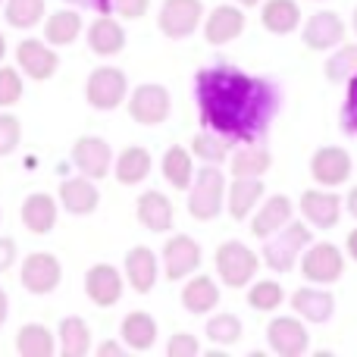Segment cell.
<instances>
[{
    "label": "cell",
    "mask_w": 357,
    "mask_h": 357,
    "mask_svg": "<svg viewBox=\"0 0 357 357\" xmlns=\"http://www.w3.org/2000/svg\"><path fill=\"white\" fill-rule=\"evenodd\" d=\"M195 100L201 126L232 144L264 142L282 107V88L266 75L238 66H207L195 75Z\"/></svg>",
    "instance_id": "obj_1"
},
{
    "label": "cell",
    "mask_w": 357,
    "mask_h": 357,
    "mask_svg": "<svg viewBox=\"0 0 357 357\" xmlns=\"http://www.w3.org/2000/svg\"><path fill=\"white\" fill-rule=\"evenodd\" d=\"M314 241V235H310V226L301 220H291L289 226H282L276 235H270V238L264 241V264L270 266L273 273H291L298 266V260H301V254L307 251V245Z\"/></svg>",
    "instance_id": "obj_2"
},
{
    "label": "cell",
    "mask_w": 357,
    "mask_h": 357,
    "mask_svg": "<svg viewBox=\"0 0 357 357\" xmlns=\"http://www.w3.org/2000/svg\"><path fill=\"white\" fill-rule=\"evenodd\" d=\"M226 176L216 163H207L195 173V182L188 188V213L197 222H210L222 213V204H226Z\"/></svg>",
    "instance_id": "obj_3"
},
{
    "label": "cell",
    "mask_w": 357,
    "mask_h": 357,
    "mask_svg": "<svg viewBox=\"0 0 357 357\" xmlns=\"http://www.w3.org/2000/svg\"><path fill=\"white\" fill-rule=\"evenodd\" d=\"M216 276L229 289H248L260 270V254L251 251L245 241H222L213 254Z\"/></svg>",
    "instance_id": "obj_4"
},
{
    "label": "cell",
    "mask_w": 357,
    "mask_h": 357,
    "mask_svg": "<svg viewBox=\"0 0 357 357\" xmlns=\"http://www.w3.org/2000/svg\"><path fill=\"white\" fill-rule=\"evenodd\" d=\"M298 270L310 285H335L345 276V251L333 241H317L307 245V251L298 260Z\"/></svg>",
    "instance_id": "obj_5"
},
{
    "label": "cell",
    "mask_w": 357,
    "mask_h": 357,
    "mask_svg": "<svg viewBox=\"0 0 357 357\" xmlns=\"http://www.w3.org/2000/svg\"><path fill=\"white\" fill-rule=\"evenodd\" d=\"M204 3L201 0H163L160 13H157V29L169 38V41H185L197 31L204 22Z\"/></svg>",
    "instance_id": "obj_6"
},
{
    "label": "cell",
    "mask_w": 357,
    "mask_h": 357,
    "mask_svg": "<svg viewBox=\"0 0 357 357\" xmlns=\"http://www.w3.org/2000/svg\"><path fill=\"white\" fill-rule=\"evenodd\" d=\"M129 98V79L116 66H98L85 82V100L94 110H116Z\"/></svg>",
    "instance_id": "obj_7"
},
{
    "label": "cell",
    "mask_w": 357,
    "mask_h": 357,
    "mask_svg": "<svg viewBox=\"0 0 357 357\" xmlns=\"http://www.w3.org/2000/svg\"><path fill=\"white\" fill-rule=\"evenodd\" d=\"M354 169L357 167H354L351 154L342 144H323L310 157V178L320 188H339V185H345L354 176Z\"/></svg>",
    "instance_id": "obj_8"
},
{
    "label": "cell",
    "mask_w": 357,
    "mask_h": 357,
    "mask_svg": "<svg viewBox=\"0 0 357 357\" xmlns=\"http://www.w3.org/2000/svg\"><path fill=\"white\" fill-rule=\"evenodd\" d=\"M173 110V98H169L167 85H157V82H144L135 91H129V116L138 126H160L169 119Z\"/></svg>",
    "instance_id": "obj_9"
},
{
    "label": "cell",
    "mask_w": 357,
    "mask_h": 357,
    "mask_svg": "<svg viewBox=\"0 0 357 357\" xmlns=\"http://www.w3.org/2000/svg\"><path fill=\"white\" fill-rule=\"evenodd\" d=\"M266 345L279 357H301L310 351V333L301 317H273L266 323Z\"/></svg>",
    "instance_id": "obj_10"
},
{
    "label": "cell",
    "mask_w": 357,
    "mask_h": 357,
    "mask_svg": "<svg viewBox=\"0 0 357 357\" xmlns=\"http://www.w3.org/2000/svg\"><path fill=\"white\" fill-rule=\"evenodd\" d=\"M19 282H22L25 291L31 295H50L56 291V285L63 282V266L54 254L47 251H31L29 257L19 266Z\"/></svg>",
    "instance_id": "obj_11"
},
{
    "label": "cell",
    "mask_w": 357,
    "mask_h": 357,
    "mask_svg": "<svg viewBox=\"0 0 357 357\" xmlns=\"http://www.w3.org/2000/svg\"><path fill=\"white\" fill-rule=\"evenodd\" d=\"M348 25L342 22L339 13L333 10H320L301 22V41L307 50H317V54H326V50H335L339 44H345Z\"/></svg>",
    "instance_id": "obj_12"
},
{
    "label": "cell",
    "mask_w": 357,
    "mask_h": 357,
    "mask_svg": "<svg viewBox=\"0 0 357 357\" xmlns=\"http://www.w3.org/2000/svg\"><path fill=\"white\" fill-rule=\"evenodd\" d=\"M163 273H167L169 282H182V279L195 276L197 266H201V245H197L191 235L178 232L163 245Z\"/></svg>",
    "instance_id": "obj_13"
},
{
    "label": "cell",
    "mask_w": 357,
    "mask_h": 357,
    "mask_svg": "<svg viewBox=\"0 0 357 357\" xmlns=\"http://www.w3.org/2000/svg\"><path fill=\"white\" fill-rule=\"evenodd\" d=\"M16 66L31 82H47L60 69V56H56L54 44H44L41 38H25L16 44Z\"/></svg>",
    "instance_id": "obj_14"
},
{
    "label": "cell",
    "mask_w": 357,
    "mask_h": 357,
    "mask_svg": "<svg viewBox=\"0 0 357 357\" xmlns=\"http://www.w3.org/2000/svg\"><path fill=\"white\" fill-rule=\"evenodd\" d=\"M298 210H301L304 222L310 229H335L342 222V197L333 191H320V188H307L298 197Z\"/></svg>",
    "instance_id": "obj_15"
},
{
    "label": "cell",
    "mask_w": 357,
    "mask_h": 357,
    "mask_svg": "<svg viewBox=\"0 0 357 357\" xmlns=\"http://www.w3.org/2000/svg\"><path fill=\"white\" fill-rule=\"evenodd\" d=\"M73 163L82 176L100 182V178H107L113 169V148L104 142V138L85 135L73 144Z\"/></svg>",
    "instance_id": "obj_16"
},
{
    "label": "cell",
    "mask_w": 357,
    "mask_h": 357,
    "mask_svg": "<svg viewBox=\"0 0 357 357\" xmlns=\"http://www.w3.org/2000/svg\"><path fill=\"white\" fill-rule=\"evenodd\" d=\"M295 220V204L289 195H270L266 201L257 204V210L251 213V235L260 241H266L270 235H276L282 226Z\"/></svg>",
    "instance_id": "obj_17"
},
{
    "label": "cell",
    "mask_w": 357,
    "mask_h": 357,
    "mask_svg": "<svg viewBox=\"0 0 357 357\" xmlns=\"http://www.w3.org/2000/svg\"><path fill=\"white\" fill-rule=\"evenodd\" d=\"M245 6L238 3H220L210 10V16H204V41L207 44H229L245 31Z\"/></svg>",
    "instance_id": "obj_18"
},
{
    "label": "cell",
    "mask_w": 357,
    "mask_h": 357,
    "mask_svg": "<svg viewBox=\"0 0 357 357\" xmlns=\"http://www.w3.org/2000/svg\"><path fill=\"white\" fill-rule=\"evenodd\" d=\"M291 310H295L304 323L323 326V323H329L335 314V295L326 291V285H304V289L291 291Z\"/></svg>",
    "instance_id": "obj_19"
},
{
    "label": "cell",
    "mask_w": 357,
    "mask_h": 357,
    "mask_svg": "<svg viewBox=\"0 0 357 357\" xmlns=\"http://www.w3.org/2000/svg\"><path fill=\"white\" fill-rule=\"evenodd\" d=\"M85 295L98 307H113L123 298V273L113 264H94L85 273Z\"/></svg>",
    "instance_id": "obj_20"
},
{
    "label": "cell",
    "mask_w": 357,
    "mask_h": 357,
    "mask_svg": "<svg viewBox=\"0 0 357 357\" xmlns=\"http://www.w3.org/2000/svg\"><path fill=\"white\" fill-rule=\"evenodd\" d=\"M135 216L148 232H169L176 222V207L163 191H142L138 195V204H135Z\"/></svg>",
    "instance_id": "obj_21"
},
{
    "label": "cell",
    "mask_w": 357,
    "mask_h": 357,
    "mask_svg": "<svg viewBox=\"0 0 357 357\" xmlns=\"http://www.w3.org/2000/svg\"><path fill=\"white\" fill-rule=\"evenodd\" d=\"M123 266H126V282L132 285V291H138V295L154 291L157 276H160V260H157V254L151 251V248H144V245L132 248V251L126 254Z\"/></svg>",
    "instance_id": "obj_22"
},
{
    "label": "cell",
    "mask_w": 357,
    "mask_h": 357,
    "mask_svg": "<svg viewBox=\"0 0 357 357\" xmlns=\"http://www.w3.org/2000/svg\"><path fill=\"white\" fill-rule=\"evenodd\" d=\"M88 47L98 56H116L126 47V31L113 13H100L91 25H88Z\"/></svg>",
    "instance_id": "obj_23"
},
{
    "label": "cell",
    "mask_w": 357,
    "mask_h": 357,
    "mask_svg": "<svg viewBox=\"0 0 357 357\" xmlns=\"http://www.w3.org/2000/svg\"><path fill=\"white\" fill-rule=\"evenodd\" d=\"M264 178H232L226 188V210L235 222L248 220L264 201Z\"/></svg>",
    "instance_id": "obj_24"
},
{
    "label": "cell",
    "mask_w": 357,
    "mask_h": 357,
    "mask_svg": "<svg viewBox=\"0 0 357 357\" xmlns=\"http://www.w3.org/2000/svg\"><path fill=\"white\" fill-rule=\"evenodd\" d=\"M19 216H22V226L29 229L31 235H47L50 229L56 226L60 204H56L50 195H44V191H35V195H29L22 201V210H19Z\"/></svg>",
    "instance_id": "obj_25"
},
{
    "label": "cell",
    "mask_w": 357,
    "mask_h": 357,
    "mask_svg": "<svg viewBox=\"0 0 357 357\" xmlns=\"http://www.w3.org/2000/svg\"><path fill=\"white\" fill-rule=\"evenodd\" d=\"M273 167V154L264 142L241 144L232 157H229V173L232 178H264Z\"/></svg>",
    "instance_id": "obj_26"
},
{
    "label": "cell",
    "mask_w": 357,
    "mask_h": 357,
    "mask_svg": "<svg viewBox=\"0 0 357 357\" xmlns=\"http://www.w3.org/2000/svg\"><path fill=\"white\" fill-rule=\"evenodd\" d=\"M60 204L63 210H69L73 216H88L98 210L100 204V191L94 185V178L79 176V178H66L60 185Z\"/></svg>",
    "instance_id": "obj_27"
},
{
    "label": "cell",
    "mask_w": 357,
    "mask_h": 357,
    "mask_svg": "<svg viewBox=\"0 0 357 357\" xmlns=\"http://www.w3.org/2000/svg\"><path fill=\"white\" fill-rule=\"evenodd\" d=\"M216 304H220V285H216V279L204 276V273L188 276V282L182 289V307L195 317H204L210 310H216Z\"/></svg>",
    "instance_id": "obj_28"
},
{
    "label": "cell",
    "mask_w": 357,
    "mask_h": 357,
    "mask_svg": "<svg viewBox=\"0 0 357 357\" xmlns=\"http://www.w3.org/2000/svg\"><path fill=\"white\" fill-rule=\"evenodd\" d=\"M260 25L270 35H291V31H298L301 29V6H298V0H264Z\"/></svg>",
    "instance_id": "obj_29"
},
{
    "label": "cell",
    "mask_w": 357,
    "mask_h": 357,
    "mask_svg": "<svg viewBox=\"0 0 357 357\" xmlns=\"http://www.w3.org/2000/svg\"><path fill=\"white\" fill-rule=\"evenodd\" d=\"M151 167H154L151 163V151L132 144V148L119 151V157L113 160V176H116L119 185H142L151 176Z\"/></svg>",
    "instance_id": "obj_30"
},
{
    "label": "cell",
    "mask_w": 357,
    "mask_h": 357,
    "mask_svg": "<svg viewBox=\"0 0 357 357\" xmlns=\"http://www.w3.org/2000/svg\"><path fill=\"white\" fill-rule=\"evenodd\" d=\"M160 173L176 191H188L191 182H195V154L182 144H173V148H167V154L160 160Z\"/></svg>",
    "instance_id": "obj_31"
},
{
    "label": "cell",
    "mask_w": 357,
    "mask_h": 357,
    "mask_svg": "<svg viewBox=\"0 0 357 357\" xmlns=\"http://www.w3.org/2000/svg\"><path fill=\"white\" fill-rule=\"evenodd\" d=\"M91 329L82 317H63L60 329H56V345L63 357H85L91 354Z\"/></svg>",
    "instance_id": "obj_32"
},
{
    "label": "cell",
    "mask_w": 357,
    "mask_h": 357,
    "mask_svg": "<svg viewBox=\"0 0 357 357\" xmlns=\"http://www.w3.org/2000/svg\"><path fill=\"white\" fill-rule=\"evenodd\" d=\"M123 342L126 348H132L138 354L151 351L157 342V320L151 314H144V310H132L123 320Z\"/></svg>",
    "instance_id": "obj_33"
},
{
    "label": "cell",
    "mask_w": 357,
    "mask_h": 357,
    "mask_svg": "<svg viewBox=\"0 0 357 357\" xmlns=\"http://www.w3.org/2000/svg\"><path fill=\"white\" fill-rule=\"evenodd\" d=\"M56 348V335L44 323H25L16 333V351L22 357H50Z\"/></svg>",
    "instance_id": "obj_34"
},
{
    "label": "cell",
    "mask_w": 357,
    "mask_h": 357,
    "mask_svg": "<svg viewBox=\"0 0 357 357\" xmlns=\"http://www.w3.org/2000/svg\"><path fill=\"white\" fill-rule=\"evenodd\" d=\"M82 29H85V22L75 10H56L44 22V41L54 44V47H66L82 35Z\"/></svg>",
    "instance_id": "obj_35"
},
{
    "label": "cell",
    "mask_w": 357,
    "mask_h": 357,
    "mask_svg": "<svg viewBox=\"0 0 357 357\" xmlns=\"http://www.w3.org/2000/svg\"><path fill=\"white\" fill-rule=\"evenodd\" d=\"M323 75L333 85H348V79L357 75V44H339L323 63Z\"/></svg>",
    "instance_id": "obj_36"
},
{
    "label": "cell",
    "mask_w": 357,
    "mask_h": 357,
    "mask_svg": "<svg viewBox=\"0 0 357 357\" xmlns=\"http://www.w3.org/2000/svg\"><path fill=\"white\" fill-rule=\"evenodd\" d=\"M47 13V0H3V19L13 29H35Z\"/></svg>",
    "instance_id": "obj_37"
},
{
    "label": "cell",
    "mask_w": 357,
    "mask_h": 357,
    "mask_svg": "<svg viewBox=\"0 0 357 357\" xmlns=\"http://www.w3.org/2000/svg\"><path fill=\"white\" fill-rule=\"evenodd\" d=\"M285 301V289L276 282V279H260V282H251L248 289V307L257 310V314H273L279 310Z\"/></svg>",
    "instance_id": "obj_38"
},
{
    "label": "cell",
    "mask_w": 357,
    "mask_h": 357,
    "mask_svg": "<svg viewBox=\"0 0 357 357\" xmlns=\"http://www.w3.org/2000/svg\"><path fill=\"white\" fill-rule=\"evenodd\" d=\"M241 333H245V326H241V320L235 314H213L207 320V326H204V335H207L213 345H222V348L238 345Z\"/></svg>",
    "instance_id": "obj_39"
},
{
    "label": "cell",
    "mask_w": 357,
    "mask_h": 357,
    "mask_svg": "<svg viewBox=\"0 0 357 357\" xmlns=\"http://www.w3.org/2000/svg\"><path fill=\"white\" fill-rule=\"evenodd\" d=\"M229 151H232V142L220 138L216 132H210V129L197 132V135L191 138V154H195L197 160H204V163H222L229 157Z\"/></svg>",
    "instance_id": "obj_40"
},
{
    "label": "cell",
    "mask_w": 357,
    "mask_h": 357,
    "mask_svg": "<svg viewBox=\"0 0 357 357\" xmlns=\"http://www.w3.org/2000/svg\"><path fill=\"white\" fill-rule=\"evenodd\" d=\"M22 75L13 66H0V110L3 107H13L22 100Z\"/></svg>",
    "instance_id": "obj_41"
},
{
    "label": "cell",
    "mask_w": 357,
    "mask_h": 357,
    "mask_svg": "<svg viewBox=\"0 0 357 357\" xmlns=\"http://www.w3.org/2000/svg\"><path fill=\"white\" fill-rule=\"evenodd\" d=\"M22 142V123L13 113H0V157H10Z\"/></svg>",
    "instance_id": "obj_42"
},
{
    "label": "cell",
    "mask_w": 357,
    "mask_h": 357,
    "mask_svg": "<svg viewBox=\"0 0 357 357\" xmlns=\"http://www.w3.org/2000/svg\"><path fill=\"white\" fill-rule=\"evenodd\" d=\"M339 119L348 135H357V75H351L345 85V104H342Z\"/></svg>",
    "instance_id": "obj_43"
},
{
    "label": "cell",
    "mask_w": 357,
    "mask_h": 357,
    "mask_svg": "<svg viewBox=\"0 0 357 357\" xmlns=\"http://www.w3.org/2000/svg\"><path fill=\"white\" fill-rule=\"evenodd\" d=\"M167 354L169 357H197L201 354V342L191 333H176L173 339L167 342Z\"/></svg>",
    "instance_id": "obj_44"
},
{
    "label": "cell",
    "mask_w": 357,
    "mask_h": 357,
    "mask_svg": "<svg viewBox=\"0 0 357 357\" xmlns=\"http://www.w3.org/2000/svg\"><path fill=\"white\" fill-rule=\"evenodd\" d=\"M151 0H110V13L123 19H142L148 13Z\"/></svg>",
    "instance_id": "obj_45"
},
{
    "label": "cell",
    "mask_w": 357,
    "mask_h": 357,
    "mask_svg": "<svg viewBox=\"0 0 357 357\" xmlns=\"http://www.w3.org/2000/svg\"><path fill=\"white\" fill-rule=\"evenodd\" d=\"M13 264H16V241L0 238V273H6Z\"/></svg>",
    "instance_id": "obj_46"
},
{
    "label": "cell",
    "mask_w": 357,
    "mask_h": 357,
    "mask_svg": "<svg viewBox=\"0 0 357 357\" xmlns=\"http://www.w3.org/2000/svg\"><path fill=\"white\" fill-rule=\"evenodd\" d=\"M98 357H123V345L119 342H104V345H98Z\"/></svg>",
    "instance_id": "obj_47"
},
{
    "label": "cell",
    "mask_w": 357,
    "mask_h": 357,
    "mask_svg": "<svg viewBox=\"0 0 357 357\" xmlns=\"http://www.w3.org/2000/svg\"><path fill=\"white\" fill-rule=\"evenodd\" d=\"M345 254L357 264V226L348 232V238H345Z\"/></svg>",
    "instance_id": "obj_48"
},
{
    "label": "cell",
    "mask_w": 357,
    "mask_h": 357,
    "mask_svg": "<svg viewBox=\"0 0 357 357\" xmlns=\"http://www.w3.org/2000/svg\"><path fill=\"white\" fill-rule=\"evenodd\" d=\"M6 317H10V298H6V291L0 289V326L6 323Z\"/></svg>",
    "instance_id": "obj_49"
},
{
    "label": "cell",
    "mask_w": 357,
    "mask_h": 357,
    "mask_svg": "<svg viewBox=\"0 0 357 357\" xmlns=\"http://www.w3.org/2000/svg\"><path fill=\"white\" fill-rule=\"evenodd\" d=\"M345 207H348V216H354V220H357V188L348 191V197H345Z\"/></svg>",
    "instance_id": "obj_50"
},
{
    "label": "cell",
    "mask_w": 357,
    "mask_h": 357,
    "mask_svg": "<svg viewBox=\"0 0 357 357\" xmlns=\"http://www.w3.org/2000/svg\"><path fill=\"white\" fill-rule=\"evenodd\" d=\"M91 6H98V13H110V0H88Z\"/></svg>",
    "instance_id": "obj_51"
},
{
    "label": "cell",
    "mask_w": 357,
    "mask_h": 357,
    "mask_svg": "<svg viewBox=\"0 0 357 357\" xmlns=\"http://www.w3.org/2000/svg\"><path fill=\"white\" fill-rule=\"evenodd\" d=\"M238 6H245V10H251V6H260V0H235Z\"/></svg>",
    "instance_id": "obj_52"
},
{
    "label": "cell",
    "mask_w": 357,
    "mask_h": 357,
    "mask_svg": "<svg viewBox=\"0 0 357 357\" xmlns=\"http://www.w3.org/2000/svg\"><path fill=\"white\" fill-rule=\"evenodd\" d=\"M3 56H6V38L0 35V60H3Z\"/></svg>",
    "instance_id": "obj_53"
},
{
    "label": "cell",
    "mask_w": 357,
    "mask_h": 357,
    "mask_svg": "<svg viewBox=\"0 0 357 357\" xmlns=\"http://www.w3.org/2000/svg\"><path fill=\"white\" fill-rule=\"evenodd\" d=\"M351 31L357 35V6H354V13H351Z\"/></svg>",
    "instance_id": "obj_54"
},
{
    "label": "cell",
    "mask_w": 357,
    "mask_h": 357,
    "mask_svg": "<svg viewBox=\"0 0 357 357\" xmlns=\"http://www.w3.org/2000/svg\"><path fill=\"white\" fill-rule=\"evenodd\" d=\"M0 6H3V0H0Z\"/></svg>",
    "instance_id": "obj_55"
},
{
    "label": "cell",
    "mask_w": 357,
    "mask_h": 357,
    "mask_svg": "<svg viewBox=\"0 0 357 357\" xmlns=\"http://www.w3.org/2000/svg\"><path fill=\"white\" fill-rule=\"evenodd\" d=\"M0 220H3V216H0Z\"/></svg>",
    "instance_id": "obj_56"
},
{
    "label": "cell",
    "mask_w": 357,
    "mask_h": 357,
    "mask_svg": "<svg viewBox=\"0 0 357 357\" xmlns=\"http://www.w3.org/2000/svg\"><path fill=\"white\" fill-rule=\"evenodd\" d=\"M320 3H323V0H320Z\"/></svg>",
    "instance_id": "obj_57"
}]
</instances>
